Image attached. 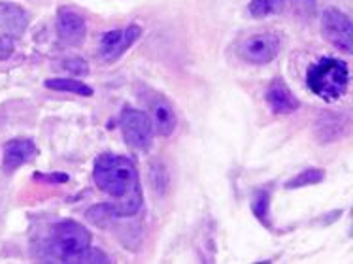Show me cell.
Returning <instances> with one entry per match:
<instances>
[{
  "label": "cell",
  "instance_id": "obj_8",
  "mask_svg": "<svg viewBox=\"0 0 353 264\" xmlns=\"http://www.w3.org/2000/svg\"><path fill=\"white\" fill-rule=\"evenodd\" d=\"M148 117L152 121L153 130L161 136H170L176 129V114L172 104L157 93L148 97Z\"/></svg>",
  "mask_w": 353,
  "mask_h": 264
},
{
  "label": "cell",
  "instance_id": "obj_10",
  "mask_svg": "<svg viewBox=\"0 0 353 264\" xmlns=\"http://www.w3.org/2000/svg\"><path fill=\"white\" fill-rule=\"evenodd\" d=\"M57 32L59 38L65 43L78 45L85 38V21L74 10L61 8L57 15Z\"/></svg>",
  "mask_w": 353,
  "mask_h": 264
},
{
  "label": "cell",
  "instance_id": "obj_20",
  "mask_svg": "<svg viewBox=\"0 0 353 264\" xmlns=\"http://www.w3.org/2000/svg\"><path fill=\"white\" fill-rule=\"evenodd\" d=\"M296 10H301L304 14H312L316 10V0H293Z\"/></svg>",
  "mask_w": 353,
  "mask_h": 264
},
{
  "label": "cell",
  "instance_id": "obj_5",
  "mask_svg": "<svg viewBox=\"0 0 353 264\" xmlns=\"http://www.w3.org/2000/svg\"><path fill=\"white\" fill-rule=\"evenodd\" d=\"M240 55L253 65H267L280 53V38L272 32H259L240 43Z\"/></svg>",
  "mask_w": 353,
  "mask_h": 264
},
{
  "label": "cell",
  "instance_id": "obj_12",
  "mask_svg": "<svg viewBox=\"0 0 353 264\" xmlns=\"http://www.w3.org/2000/svg\"><path fill=\"white\" fill-rule=\"evenodd\" d=\"M29 25V15L23 8L0 2V29L12 36H21Z\"/></svg>",
  "mask_w": 353,
  "mask_h": 264
},
{
  "label": "cell",
  "instance_id": "obj_6",
  "mask_svg": "<svg viewBox=\"0 0 353 264\" xmlns=\"http://www.w3.org/2000/svg\"><path fill=\"white\" fill-rule=\"evenodd\" d=\"M321 30H323V36L332 45H336L346 53L353 50L352 19L346 14H342L340 10H327L325 12Z\"/></svg>",
  "mask_w": 353,
  "mask_h": 264
},
{
  "label": "cell",
  "instance_id": "obj_1",
  "mask_svg": "<svg viewBox=\"0 0 353 264\" xmlns=\"http://www.w3.org/2000/svg\"><path fill=\"white\" fill-rule=\"evenodd\" d=\"M93 179L102 193L116 199L114 204H101L87 212L89 221L101 225L102 217H130L142 207V189L134 163L121 155L104 153L94 161Z\"/></svg>",
  "mask_w": 353,
  "mask_h": 264
},
{
  "label": "cell",
  "instance_id": "obj_19",
  "mask_svg": "<svg viewBox=\"0 0 353 264\" xmlns=\"http://www.w3.org/2000/svg\"><path fill=\"white\" fill-rule=\"evenodd\" d=\"M12 53H14V43H12V40L8 36L0 34V61L8 59Z\"/></svg>",
  "mask_w": 353,
  "mask_h": 264
},
{
  "label": "cell",
  "instance_id": "obj_13",
  "mask_svg": "<svg viewBox=\"0 0 353 264\" xmlns=\"http://www.w3.org/2000/svg\"><path fill=\"white\" fill-rule=\"evenodd\" d=\"M46 87H48V89H53V91H68V93L81 94V97H91V94H93V89L89 85H85V83L78 81V79H48V81H46Z\"/></svg>",
  "mask_w": 353,
  "mask_h": 264
},
{
  "label": "cell",
  "instance_id": "obj_3",
  "mask_svg": "<svg viewBox=\"0 0 353 264\" xmlns=\"http://www.w3.org/2000/svg\"><path fill=\"white\" fill-rule=\"evenodd\" d=\"M89 245H91V234H89V230L85 227L78 225V223L65 221L59 223V225H55L51 229L48 250H50L51 257H55L65 263L70 255L85 250Z\"/></svg>",
  "mask_w": 353,
  "mask_h": 264
},
{
  "label": "cell",
  "instance_id": "obj_7",
  "mask_svg": "<svg viewBox=\"0 0 353 264\" xmlns=\"http://www.w3.org/2000/svg\"><path fill=\"white\" fill-rule=\"evenodd\" d=\"M140 32L142 30L134 27V25L123 30H110V32H106L101 40V57L104 61H108V63L119 59L140 38Z\"/></svg>",
  "mask_w": 353,
  "mask_h": 264
},
{
  "label": "cell",
  "instance_id": "obj_14",
  "mask_svg": "<svg viewBox=\"0 0 353 264\" xmlns=\"http://www.w3.org/2000/svg\"><path fill=\"white\" fill-rule=\"evenodd\" d=\"M65 263L70 264H106L110 263V258L106 253H102L101 250H94V247H85V250L74 253L70 257L66 258Z\"/></svg>",
  "mask_w": 353,
  "mask_h": 264
},
{
  "label": "cell",
  "instance_id": "obj_17",
  "mask_svg": "<svg viewBox=\"0 0 353 264\" xmlns=\"http://www.w3.org/2000/svg\"><path fill=\"white\" fill-rule=\"evenodd\" d=\"M268 204H270V196L267 191H259L253 199V214L257 215V219L263 223H268Z\"/></svg>",
  "mask_w": 353,
  "mask_h": 264
},
{
  "label": "cell",
  "instance_id": "obj_11",
  "mask_svg": "<svg viewBox=\"0 0 353 264\" xmlns=\"http://www.w3.org/2000/svg\"><path fill=\"white\" fill-rule=\"evenodd\" d=\"M267 102L268 106L272 108V112L280 115L293 114V112H296L299 106H301L299 99L291 93V89H289L281 79H274V81L270 83V87H268L267 91Z\"/></svg>",
  "mask_w": 353,
  "mask_h": 264
},
{
  "label": "cell",
  "instance_id": "obj_18",
  "mask_svg": "<svg viewBox=\"0 0 353 264\" xmlns=\"http://www.w3.org/2000/svg\"><path fill=\"white\" fill-rule=\"evenodd\" d=\"M63 66H65V70H68L74 76H87V72H89V66L81 59H68Z\"/></svg>",
  "mask_w": 353,
  "mask_h": 264
},
{
  "label": "cell",
  "instance_id": "obj_16",
  "mask_svg": "<svg viewBox=\"0 0 353 264\" xmlns=\"http://www.w3.org/2000/svg\"><path fill=\"white\" fill-rule=\"evenodd\" d=\"M285 0H252L250 4V12L255 17H267L270 14L280 12Z\"/></svg>",
  "mask_w": 353,
  "mask_h": 264
},
{
  "label": "cell",
  "instance_id": "obj_2",
  "mask_svg": "<svg viewBox=\"0 0 353 264\" xmlns=\"http://www.w3.org/2000/svg\"><path fill=\"white\" fill-rule=\"evenodd\" d=\"M306 83L312 93L325 100H336L346 93L350 83L347 65L340 59H321L312 65L306 74Z\"/></svg>",
  "mask_w": 353,
  "mask_h": 264
},
{
  "label": "cell",
  "instance_id": "obj_15",
  "mask_svg": "<svg viewBox=\"0 0 353 264\" xmlns=\"http://www.w3.org/2000/svg\"><path fill=\"white\" fill-rule=\"evenodd\" d=\"M325 174L323 170H319V168H308V170H303L296 178H293L291 181H288V189H299V187L304 185H314V183H319V181H323Z\"/></svg>",
  "mask_w": 353,
  "mask_h": 264
},
{
  "label": "cell",
  "instance_id": "obj_4",
  "mask_svg": "<svg viewBox=\"0 0 353 264\" xmlns=\"http://www.w3.org/2000/svg\"><path fill=\"white\" fill-rule=\"evenodd\" d=\"M119 125H121L123 138H125V142L129 143L130 148L145 151L152 145L153 127L150 117L144 112L134 110V108H125L121 114V119H119Z\"/></svg>",
  "mask_w": 353,
  "mask_h": 264
},
{
  "label": "cell",
  "instance_id": "obj_9",
  "mask_svg": "<svg viewBox=\"0 0 353 264\" xmlns=\"http://www.w3.org/2000/svg\"><path fill=\"white\" fill-rule=\"evenodd\" d=\"M37 155V145L32 140L27 138H17L4 145V159H2V170L6 174H12L19 166L27 165L30 159Z\"/></svg>",
  "mask_w": 353,
  "mask_h": 264
}]
</instances>
